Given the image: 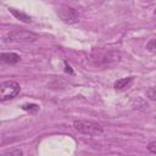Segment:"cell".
Segmentation results:
<instances>
[{
  "mask_svg": "<svg viewBox=\"0 0 156 156\" xmlns=\"http://www.w3.org/2000/svg\"><path fill=\"white\" fill-rule=\"evenodd\" d=\"M9 11L17 18V20H20V21H22V22H24V23H30V17L28 16V15H26L24 12H22V11H18V10H16V9H12V7H10L9 9Z\"/></svg>",
  "mask_w": 156,
  "mask_h": 156,
  "instance_id": "7",
  "label": "cell"
},
{
  "mask_svg": "<svg viewBox=\"0 0 156 156\" xmlns=\"http://www.w3.org/2000/svg\"><path fill=\"white\" fill-rule=\"evenodd\" d=\"M6 155H23V151L22 150H10V151H6L5 152Z\"/></svg>",
  "mask_w": 156,
  "mask_h": 156,
  "instance_id": "12",
  "label": "cell"
},
{
  "mask_svg": "<svg viewBox=\"0 0 156 156\" xmlns=\"http://www.w3.org/2000/svg\"><path fill=\"white\" fill-rule=\"evenodd\" d=\"M150 1H152V0H150Z\"/></svg>",
  "mask_w": 156,
  "mask_h": 156,
  "instance_id": "14",
  "label": "cell"
},
{
  "mask_svg": "<svg viewBox=\"0 0 156 156\" xmlns=\"http://www.w3.org/2000/svg\"><path fill=\"white\" fill-rule=\"evenodd\" d=\"M38 40V35L29 30L16 29L7 32L2 37L4 43H34Z\"/></svg>",
  "mask_w": 156,
  "mask_h": 156,
  "instance_id": "1",
  "label": "cell"
},
{
  "mask_svg": "<svg viewBox=\"0 0 156 156\" xmlns=\"http://www.w3.org/2000/svg\"><path fill=\"white\" fill-rule=\"evenodd\" d=\"M147 150L152 154H156V141H150L147 144Z\"/></svg>",
  "mask_w": 156,
  "mask_h": 156,
  "instance_id": "11",
  "label": "cell"
},
{
  "mask_svg": "<svg viewBox=\"0 0 156 156\" xmlns=\"http://www.w3.org/2000/svg\"><path fill=\"white\" fill-rule=\"evenodd\" d=\"M73 127L77 132L83 133V134H88V135H101L104 133L102 127L93 121H83V119H78L73 122Z\"/></svg>",
  "mask_w": 156,
  "mask_h": 156,
  "instance_id": "2",
  "label": "cell"
},
{
  "mask_svg": "<svg viewBox=\"0 0 156 156\" xmlns=\"http://www.w3.org/2000/svg\"><path fill=\"white\" fill-rule=\"evenodd\" d=\"M146 49L150 52H155V39H151L147 44H146Z\"/></svg>",
  "mask_w": 156,
  "mask_h": 156,
  "instance_id": "10",
  "label": "cell"
},
{
  "mask_svg": "<svg viewBox=\"0 0 156 156\" xmlns=\"http://www.w3.org/2000/svg\"><path fill=\"white\" fill-rule=\"evenodd\" d=\"M21 108L24 110V111H28V112L34 113V112L39 111V105H37V104H23L21 106Z\"/></svg>",
  "mask_w": 156,
  "mask_h": 156,
  "instance_id": "8",
  "label": "cell"
},
{
  "mask_svg": "<svg viewBox=\"0 0 156 156\" xmlns=\"http://www.w3.org/2000/svg\"><path fill=\"white\" fill-rule=\"evenodd\" d=\"M21 91V87L15 80L0 82V101H7L16 98Z\"/></svg>",
  "mask_w": 156,
  "mask_h": 156,
  "instance_id": "3",
  "label": "cell"
},
{
  "mask_svg": "<svg viewBox=\"0 0 156 156\" xmlns=\"http://www.w3.org/2000/svg\"><path fill=\"white\" fill-rule=\"evenodd\" d=\"M65 65H66V67H65V71H66L67 73H73V71H72L71 66H69V65H67V62H66V61H65Z\"/></svg>",
  "mask_w": 156,
  "mask_h": 156,
  "instance_id": "13",
  "label": "cell"
},
{
  "mask_svg": "<svg viewBox=\"0 0 156 156\" xmlns=\"http://www.w3.org/2000/svg\"><path fill=\"white\" fill-rule=\"evenodd\" d=\"M56 13H57V16L61 18L62 22L68 23V24L76 23V22H78V20H79L78 11L74 10V9L71 7V6H67V5L58 6V7L56 9Z\"/></svg>",
  "mask_w": 156,
  "mask_h": 156,
  "instance_id": "4",
  "label": "cell"
},
{
  "mask_svg": "<svg viewBox=\"0 0 156 156\" xmlns=\"http://www.w3.org/2000/svg\"><path fill=\"white\" fill-rule=\"evenodd\" d=\"M146 96L150 100H155L156 99V90H155V88H149L146 90Z\"/></svg>",
  "mask_w": 156,
  "mask_h": 156,
  "instance_id": "9",
  "label": "cell"
},
{
  "mask_svg": "<svg viewBox=\"0 0 156 156\" xmlns=\"http://www.w3.org/2000/svg\"><path fill=\"white\" fill-rule=\"evenodd\" d=\"M134 80V77H126V78H121L115 82V89L116 90H124V89H128Z\"/></svg>",
  "mask_w": 156,
  "mask_h": 156,
  "instance_id": "6",
  "label": "cell"
},
{
  "mask_svg": "<svg viewBox=\"0 0 156 156\" xmlns=\"http://www.w3.org/2000/svg\"><path fill=\"white\" fill-rule=\"evenodd\" d=\"M0 61L9 63V65H15L21 61V56L16 52H1L0 54Z\"/></svg>",
  "mask_w": 156,
  "mask_h": 156,
  "instance_id": "5",
  "label": "cell"
}]
</instances>
